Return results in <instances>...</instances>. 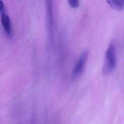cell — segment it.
<instances>
[{
  "instance_id": "obj_3",
  "label": "cell",
  "mask_w": 124,
  "mask_h": 124,
  "mask_svg": "<svg viewBox=\"0 0 124 124\" xmlns=\"http://www.w3.org/2000/svg\"><path fill=\"white\" fill-rule=\"evenodd\" d=\"M1 24L2 26L4 29V31L7 35H11L12 33V27H11V22L9 16L6 13L1 14Z\"/></svg>"
},
{
  "instance_id": "obj_4",
  "label": "cell",
  "mask_w": 124,
  "mask_h": 124,
  "mask_svg": "<svg viewBox=\"0 0 124 124\" xmlns=\"http://www.w3.org/2000/svg\"><path fill=\"white\" fill-rule=\"evenodd\" d=\"M107 4L116 11L124 10V0H109L107 1Z\"/></svg>"
},
{
  "instance_id": "obj_2",
  "label": "cell",
  "mask_w": 124,
  "mask_h": 124,
  "mask_svg": "<svg viewBox=\"0 0 124 124\" xmlns=\"http://www.w3.org/2000/svg\"><path fill=\"white\" fill-rule=\"evenodd\" d=\"M88 56H89V52L87 50L84 51L80 54V56L78 57V58L75 64V66L73 69L72 76L73 78H77L83 73L84 69L86 65V63L88 60Z\"/></svg>"
},
{
  "instance_id": "obj_6",
  "label": "cell",
  "mask_w": 124,
  "mask_h": 124,
  "mask_svg": "<svg viewBox=\"0 0 124 124\" xmlns=\"http://www.w3.org/2000/svg\"><path fill=\"white\" fill-rule=\"evenodd\" d=\"M0 12H1V14L5 13V12H4V3H3V1H1V0H0Z\"/></svg>"
},
{
  "instance_id": "obj_5",
  "label": "cell",
  "mask_w": 124,
  "mask_h": 124,
  "mask_svg": "<svg viewBox=\"0 0 124 124\" xmlns=\"http://www.w3.org/2000/svg\"><path fill=\"white\" fill-rule=\"evenodd\" d=\"M68 4L72 8H78L80 5V2L78 0H69Z\"/></svg>"
},
{
  "instance_id": "obj_1",
  "label": "cell",
  "mask_w": 124,
  "mask_h": 124,
  "mask_svg": "<svg viewBox=\"0 0 124 124\" xmlns=\"http://www.w3.org/2000/svg\"><path fill=\"white\" fill-rule=\"evenodd\" d=\"M117 65V55H116V46L114 41H112L106 52L105 55V61L103 66V73L105 74H110L113 72Z\"/></svg>"
}]
</instances>
